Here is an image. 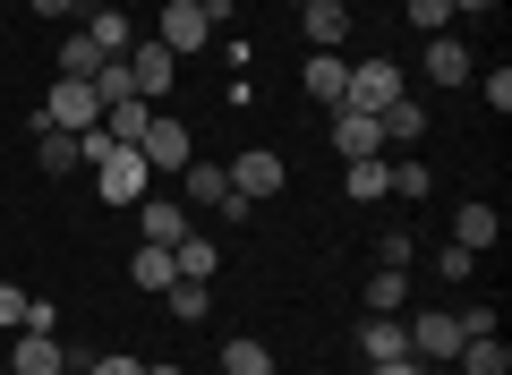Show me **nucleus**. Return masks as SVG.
Returning a JSON list of instances; mask_svg holds the SVG:
<instances>
[{
	"label": "nucleus",
	"mask_w": 512,
	"mask_h": 375,
	"mask_svg": "<svg viewBox=\"0 0 512 375\" xmlns=\"http://www.w3.org/2000/svg\"><path fill=\"white\" fill-rule=\"evenodd\" d=\"M350 26H359V9H342V0H308V9H299V35H308L316 52H342Z\"/></svg>",
	"instance_id": "nucleus-8"
},
{
	"label": "nucleus",
	"mask_w": 512,
	"mask_h": 375,
	"mask_svg": "<svg viewBox=\"0 0 512 375\" xmlns=\"http://www.w3.org/2000/svg\"><path fill=\"white\" fill-rule=\"evenodd\" d=\"M436 273H444V282H470V273H478V256H470V248H453V239H444V248H436Z\"/></svg>",
	"instance_id": "nucleus-35"
},
{
	"label": "nucleus",
	"mask_w": 512,
	"mask_h": 375,
	"mask_svg": "<svg viewBox=\"0 0 512 375\" xmlns=\"http://www.w3.org/2000/svg\"><path fill=\"white\" fill-rule=\"evenodd\" d=\"M487 9H495V0H453V18H487Z\"/></svg>",
	"instance_id": "nucleus-40"
},
{
	"label": "nucleus",
	"mask_w": 512,
	"mask_h": 375,
	"mask_svg": "<svg viewBox=\"0 0 512 375\" xmlns=\"http://www.w3.org/2000/svg\"><path fill=\"white\" fill-rule=\"evenodd\" d=\"M86 86L103 94V111H111V103H137V77H128V52H120V60H103V69H94Z\"/></svg>",
	"instance_id": "nucleus-27"
},
{
	"label": "nucleus",
	"mask_w": 512,
	"mask_h": 375,
	"mask_svg": "<svg viewBox=\"0 0 512 375\" xmlns=\"http://www.w3.org/2000/svg\"><path fill=\"white\" fill-rule=\"evenodd\" d=\"M94 69H103V52H94L86 35H69V43H60V77H94Z\"/></svg>",
	"instance_id": "nucleus-31"
},
{
	"label": "nucleus",
	"mask_w": 512,
	"mask_h": 375,
	"mask_svg": "<svg viewBox=\"0 0 512 375\" xmlns=\"http://www.w3.org/2000/svg\"><path fill=\"white\" fill-rule=\"evenodd\" d=\"M35 128H69V137H86V128H103V94H94L86 77H60V86L43 94Z\"/></svg>",
	"instance_id": "nucleus-2"
},
{
	"label": "nucleus",
	"mask_w": 512,
	"mask_h": 375,
	"mask_svg": "<svg viewBox=\"0 0 512 375\" xmlns=\"http://www.w3.org/2000/svg\"><path fill=\"white\" fill-rule=\"evenodd\" d=\"M299 86H308V103L342 111V94H350V60H342V52H316V60H308V77H299Z\"/></svg>",
	"instance_id": "nucleus-17"
},
{
	"label": "nucleus",
	"mask_w": 512,
	"mask_h": 375,
	"mask_svg": "<svg viewBox=\"0 0 512 375\" xmlns=\"http://www.w3.org/2000/svg\"><path fill=\"white\" fill-rule=\"evenodd\" d=\"M137 154L154 162V179H180L188 162H197V137H188V120H163V111H154L146 137H137Z\"/></svg>",
	"instance_id": "nucleus-3"
},
{
	"label": "nucleus",
	"mask_w": 512,
	"mask_h": 375,
	"mask_svg": "<svg viewBox=\"0 0 512 375\" xmlns=\"http://www.w3.org/2000/svg\"><path fill=\"white\" fill-rule=\"evenodd\" d=\"M367 375H427L419 358H384V367H367Z\"/></svg>",
	"instance_id": "nucleus-38"
},
{
	"label": "nucleus",
	"mask_w": 512,
	"mask_h": 375,
	"mask_svg": "<svg viewBox=\"0 0 512 375\" xmlns=\"http://www.w3.org/2000/svg\"><path fill=\"white\" fill-rule=\"evenodd\" d=\"M137 214V231H146V248H180L188 239V205L180 197H146V205H128Z\"/></svg>",
	"instance_id": "nucleus-9"
},
{
	"label": "nucleus",
	"mask_w": 512,
	"mask_h": 375,
	"mask_svg": "<svg viewBox=\"0 0 512 375\" xmlns=\"http://www.w3.org/2000/svg\"><path fill=\"white\" fill-rule=\"evenodd\" d=\"M128 77H137V103H163L171 77H180V60H171L163 43H146V52H128Z\"/></svg>",
	"instance_id": "nucleus-15"
},
{
	"label": "nucleus",
	"mask_w": 512,
	"mask_h": 375,
	"mask_svg": "<svg viewBox=\"0 0 512 375\" xmlns=\"http://www.w3.org/2000/svg\"><path fill=\"white\" fill-rule=\"evenodd\" d=\"M222 171H231V197H248V205H265L282 188V179H291V162L274 154V145H248V154L239 162H222Z\"/></svg>",
	"instance_id": "nucleus-6"
},
{
	"label": "nucleus",
	"mask_w": 512,
	"mask_h": 375,
	"mask_svg": "<svg viewBox=\"0 0 512 375\" xmlns=\"http://www.w3.org/2000/svg\"><path fill=\"white\" fill-rule=\"evenodd\" d=\"M282 9H291V18H299V9H308V0H282Z\"/></svg>",
	"instance_id": "nucleus-43"
},
{
	"label": "nucleus",
	"mask_w": 512,
	"mask_h": 375,
	"mask_svg": "<svg viewBox=\"0 0 512 375\" xmlns=\"http://www.w3.org/2000/svg\"><path fill=\"white\" fill-rule=\"evenodd\" d=\"M146 375H180V367H171V358H154V367H146Z\"/></svg>",
	"instance_id": "nucleus-42"
},
{
	"label": "nucleus",
	"mask_w": 512,
	"mask_h": 375,
	"mask_svg": "<svg viewBox=\"0 0 512 375\" xmlns=\"http://www.w3.org/2000/svg\"><path fill=\"white\" fill-rule=\"evenodd\" d=\"M384 171H393V197H427V188H436V179H427V162H419V154H402V162H384Z\"/></svg>",
	"instance_id": "nucleus-30"
},
{
	"label": "nucleus",
	"mask_w": 512,
	"mask_h": 375,
	"mask_svg": "<svg viewBox=\"0 0 512 375\" xmlns=\"http://www.w3.org/2000/svg\"><path fill=\"white\" fill-rule=\"evenodd\" d=\"M77 375H146V358H128V350H103V358H77Z\"/></svg>",
	"instance_id": "nucleus-34"
},
{
	"label": "nucleus",
	"mask_w": 512,
	"mask_h": 375,
	"mask_svg": "<svg viewBox=\"0 0 512 375\" xmlns=\"http://www.w3.org/2000/svg\"><path fill=\"white\" fill-rule=\"evenodd\" d=\"M410 26L419 35H453V0H410Z\"/></svg>",
	"instance_id": "nucleus-32"
},
{
	"label": "nucleus",
	"mask_w": 512,
	"mask_h": 375,
	"mask_svg": "<svg viewBox=\"0 0 512 375\" xmlns=\"http://www.w3.org/2000/svg\"><path fill=\"white\" fill-rule=\"evenodd\" d=\"M453 358H461V375H512V350H504V333H470Z\"/></svg>",
	"instance_id": "nucleus-20"
},
{
	"label": "nucleus",
	"mask_w": 512,
	"mask_h": 375,
	"mask_svg": "<svg viewBox=\"0 0 512 375\" xmlns=\"http://www.w3.org/2000/svg\"><path fill=\"white\" fill-rule=\"evenodd\" d=\"M9 375H69L60 333H18V341H9Z\"/></svg>",
	"instance_id": "nucleus-10"
},
{
	"label": "nucleus",
	"mask_w": 512,
	"mask_h": 375,
	"mask_svg": "<svg viewBox=\"0 0 512 375\" xmlns=\"http://www.w3.org/2000/svg\"><path fill=\"white\" fill-rule=\"evenodd\" d=\"M214 35H222V26L205 18L197 0H163V18H154V43H163L171 60H180V52H205V43H214Z\"/></svg>",
	"instance_id": "nucleus-4"
},
{
	"label": "nucleus",
	"mask_w": 512,
	"mask_h": 375,
	"mask_svg": "<svg viewBox=\"0 0 512 375\" xmlns=\"http://www.w3.org/2000/svg\"><path fill=\"white\" fill-rule=\"evenodd\" d=\"M350 197H359V205L393 197V171H384V154H359V162H350Z\"/></svg>",
	"instance_id": "nucleus-25"
},
{
	"label": "nucleus",
	"mask_w": 512,
	"mask_h": 375,
	"mask_svg": "<svg viewBox=\"0 0 512 375\" xmlns=\"http://www.w3.org/2000/svg\"><path fill=\"white\" fill-rule=\"evenodd\" d=\"M35 171L43 179H77L86 171V145H77L69 128H35Z\"/></svg>",
	"instance_id": "nucleus-14"
},
{
	"label": "nucleus",
	"mask_w": 512,
	"mask_h": 375,
	"mask_svg": "<svg viewBox=\"0 0 512 375\" xmlns=\"http://www.w3.org/2000/svg\"><path fill=\"white\" fill-rule=\"evenodd\" d=\"M333 154L342 162H359V154H384V128H376V111H333Z\"/></svg>",
	"instance_id": "nucleus-13"
},
{
	"label": "nucleus",
	"mask_w": 512,
	"mask_h": 375,
	"mask_svg": "<svg viewBox=\"0 0 512 375\" xmlns=\"http://www.w3.org/2000/svg\"><path fill=\"white\" fill-rule=\"evenodd\" d=\"M359 358H367V367L410 358V324H402V316H367V324H359Z\"/></svg>",
	"instance_id": "nucleus-16"
},
{
	"label": "nucleus",
	"mask_w": 512,
	"mask_h": 375,
	"mask_svg": "<svg viewBox=\"0 0 512 375\" xmlns=\"http://www.w3.org/2000/svg\"><path fill=\"white\" fill-rule=\"evenodd\" d=\"M376 265H402L410 273V265H419V239H410V231H384L376 239Z\"/></svg>",
	"instance_id": "nucleus-33"
},
{
	"label": "nucleus",
	"mask_w": 512,
	"mask_h": 375,
	"mask_svg": "<svg viewBox=\"0 0 512 375\" xmlns=\"http://www.w3.org/2000/svg\"><path fill=\"white\" fill-rule=\"evenodd\" d=\"M197 9H205V18H214V26H231V0H197Z\"/></svg>",
	"instance_id": "nucleus-41"
},
{
	"label": "nucleus",
	"mask_w": 512,
	"mask_h": 375,
	"mask_svg": "<svg viewBox=\"0 0 512 375\" xmlns=\"http://www.w3.org/2000/svg\"><path fill=\"white\" fill-rule=\"evenodd\" d=\"M77 35H86V43H94L103 60H120L128 43H137V35H128V18H120V9H86V26H77Z\"/></svg>",
	"instance_id": "nucleus-23"
},
{
	"label": "nucleus",
	"mask_w": 512,
	"mask_h": 375,
	"mask_svg": "<svg viewBox=\"0 0 512 375\" xmlns=\"http://www.w3.org/2000/svg\"><path fill=\"white\" fill-rule=\"evenodd\" d=\"M146 120H154V103H111L103 111V137L111 145H137V137H146Z\"/></svg>",
	"instance_id": "nucleus-26"
},
{
	"label": "nucleus",
	"mask_w": 512,
	"mask_h": 375,
	"mask_svg": "<svg viewBox=\"0 0 512 375\" xmlns=\"http://www.w3.org/2000/svg\"><path fill=\"white\" fill-rule=\"evenodd\" d=\"M0 375H9V367H0Z\"/></svg>",
	"instance_id": "nucleus-46"
},
{
	"label": "nucleus",
	"mask_w": 512,
	"mask_h": 375,
	"mask_svg": "<svg viewBox=\"0 0 512 375\" xmlns=\"http://www.w3.org/2000/svg\"><path fill=\"white\" fill-rule=\"evenodd\" d=\"M222 197H231V171H222V162H188V171H180V205H197V214H214Z\"/></svg>",
	"instance_id": "nucleus-18"
},
{
	"label": "nucleus",
	"mask_w": 512,
	"mask_h": 375,
	"mask_svg": "<svg viewBox=\"0 0 512 375\" xmlns=\"http://www.w3.org/2000/svg\"><path fill=\"white\" fill-rule=\"evenodd\" d=\"M342 9H359V0H342Z\"/></svg>",
	"instance_id": "nucleus-45"
},
{
	"label": "nucleus",
	"mask_w": 512,
	"mask_h": 375,
	"mask_svg": "<svg viewBox=\"0 0 512 375\" xmlns=\"http://www.w3.org/2000/svg\"><path fill=\"white\" fill-rule=\"evenodd\" d=\"M18 333H60V307H52V299H26V324H18Z\"/></svg>",
	"instance_id": "nucleus-36"
},
{
	"label": "nucleus",
	"mask_w": 512,
	"mask_h": 375,
	"mask_svg": "<svg viewBox=\"0 0 512 375\" xmlns=\"http://www.w3.org/2000/svg\"><path fill=\"white\" fill-rule=\"evenodd\" d=\"M26 324V299H18V282H0V333H18Z\"/></svg>",
	"instance_id": "nucleus-37"
},
{
	"label": "nucleus",
	"mask_w": 512,
	"mask_h": 375,
	"mask_svg": "<svg viewBox=\"0 0 512 375\" xmlns=\"http://www.w3.org/2000/svg\"><path fill=\"white\" fill-rule=\"evenodd\" d=\"M94 197L103 205H146L154 197V162L137 154V145H111V154L94 162Z\"/></svg>",
	"instance_id": "nucleus-1"
},
{
	"label": "nucleus",
	"mask_w": 512,
	"mask_h": 375,
	"mask_svg": "<svg viewBox=\"0 0 512 375\" xmlns=\"http://www.w3.org/2000/svg\"><path fill=\"white\" fill-rule=\"evenodd\" d=\"M393 94H410L402 60H359V69H350V94H342V103H350V111H384Z\"/></svg>",
	"instance_id": "nucleus-7"
},
{
	"label": "nucleus",
	"mask_w": 512,
	"mask_h": 375,
	"mask_svg": "<svg viewBox=\"0 0 512 375\" xmlns=\"http://www.w3.org/2000/svg\"><path fill=\"white\" fill-rule=\"evenodd\" d=\"M222 375H274V350L265 341H222Z\"/></svg>",
	"instance_id": "nucleus-28"
},
{
	"label": "nucleus",
	"mask_w": 512,
	"mask_h": 375,
	"mask_svg": "<svg viewBox=\"0 0 512 375\" xmlns=\"http://www.w3.org/2000/svg\"><path fill=\"white\" fill-rule=\"evenodd\" d=\"M69 9H77V0H35V18H69Z\"/></svg>",
	"instance_id": "nucleus-39"
},
{
	"label": "nucleus",
	"mask_w": 512,
	"mask_h": 375,
	"mask_svg": "<svg viewBox=\"0 0 512 375\" xmlns=\"http://www.w3.org/2000/svg\"><path fill=\"white\" fill-rule=\"evenodd\" d=\"M402 324H410V358H419V367H436V358H453L461 341H470L453 307H419V316H402Z\"/></svg>",
	"instance_id": "nucleus-5"
},
{
	"label": "nucleus",
	"mask_w": 512,
	"mask_h": 375,
	"mask_svg": "<svg viewBox=\"0 0 512 375\" xmlns=\"http://www.w3.org/2000/svg\"><path fill=\"white\" fill-rule=\"evenodd\" d=\"M495 231H504V222H495V205H487V197H470V205L453 214V248H470V256H487V248H495Z\"/></svg>",
	"instance_id": "nucleus-19"
},
{
	"label": "nucleus",
	"mask_w": 512,
	"mask_h": 375,
	"mask_svg": "<svg viewBox=\"0 0 512 375\" xmlns=\"http://www.w3.org/2000/svg\"><path fill=\"white\" fill-rule=\"evenodd\" d=\"M376 128H384V145L419 154V137H427V103H419V94H393V103L376 111Z\"/></svg>",
	"instance_id": "nucleus-11"
},
{
	"label": "nucleus",
	"mask_w": 512,
	"mask_h": 375,
	"mask_svg": "<svg viewBox=\"0 0 512 375\" xmlns=\"http://www.w3.org/2000/svg\"><path fill=\"white\" fill-rule=\"evenodd\" d=\"M77 9H111V0H77Z\"/></svg>",
	"instance_id": "nucleus-44"
},
{
	"label": "nucleus",
	"mask_w": 512,
	"mask_h": 375,
	"mask_svg": "<svg viewBox=\"0 0 512 375\" xmlns=\"http://www.w3.org/2000/svg\"><path fill=\"white\" fill-rule=\"evenodd\" d=\"M410 307V273L402 265H376L367 273V316H402Z\"/></svg>",
	"instance_id": "nucleus-21"
},
{
	"label": "nucleus",
	"mask_w": 512,
	"mask_h": 375,
	"mask_svg": "<svg viewBox=\"0 0 512 375\" xmlns=\"http://www.w3.org/2000/svg\"><path fill=\"white\" fill-rule=\"evenodd\" d=\"M470 77H478L470 43L461 35H427V86H470Z\"/></svg>",
	"instance_id": "nucleus-12"
},
{
	"label": "nucleus",
	"mask_w": 512,
	"mask_h": 375,
	"mask_svg": "<svg viewBox=\"0 0 512 375\" xmlns=\"http://www.w3.org/2000/svg\"><path fill=\"white\" fill-rule=\"evenodd\" d=\"M163 299H171V316H180V324H197L205 307H214V282H171Z\"/></svg>",
	"instance_id": "nucleus-29"
},
{
	"label": "nucleus",
	"mask_w": 512,
	"mask_h": 375,
	"mask_svg": "<svg viewBox=\"0 0 512 375\" xmlns=\"http://www.w3.org/2000/svg\"><path fill=\"white\" fill-rule=\"evenodd\" d=\"M128 282L146 290V299H163V290L180 282V265H171V248H137V256H128Z\"/></svg>",
	"instance_id": "nucleus-22"
},
{
	"label": "nucleus",
	"mask_w": 512,
	"mask_h": 375,
	"mask_svg": "<svg viewBox=\"0 0 512 375\" xmlns=\"http://www.w3.org/2000/svg\"><path fill=\"white\" fill-rule=\"evenodd\" d=\"M171 265H180V282H214V273H222V248H214V239H197V231H188L180 248H171Z\"/></svg>",
	"instance_id": "nucleus-24"
}]
</instances>
